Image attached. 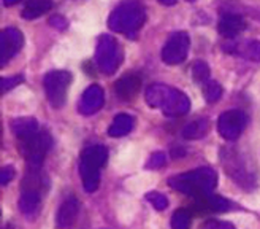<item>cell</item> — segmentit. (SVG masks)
<instances>
[{"mask_svg":"<svg viewBox=\"0 0 260 229\" xmlns=\"http://www.w3.org/2000/svg\"><path fill=\"white\" fill-rule=\"evenodd\" d=\"M146 21V10L138 0H124L116 7L108 18L110 29L116 34L132 35L141 29Z\"/></svg>","mask_w":260,"mask_h":229,"instance_id":"obj_1","label":"cell"},{"mask_svg":"<svg viewBox=\"0 0 260 229\" xmlns=\"http://www.w3.org/2000/svg\"><path fill=\"white\" fill-rule=\"evenodd\" d=\"M217 185V174L211 167H199L168 178V186L184 194H211Z\"/></svg>","mask_w":260,"mask_h":229,"instance_id":"obj_2","label":"cell"},{"mask_svg":"<svg viewBox=\"0 0 260 229\" xmlns=\"http://www.w3.org/2000/svg\"><path fill=\"white\" fill-rule=\"evenodd\" d=\"M122 62V51L111 35H100L95 48V64L102 73L113 75Z\"/></svg>","mask_w":260,"mask_h":229,"instance_id":"obj_3","label":"cell"},{"mask_svg":"<svg viewBox=\"0 0 260 229\" xmlns=\"http://www.w3.org/2000/svg\"><path fill=\"white\" fill-rule=\"evenodd\" d=\"M72 83V73L67 70H54L45 75L43 88L45 94L53 108H62L67 100V91Z\"/></svg>","mask_w":260,"mask_h":229,"instance_id":"obj_4","label":"cell"},{"mask_svg":"<svg viewBox=\"0 0 260 229\" xmlns=\"http://www.w3.org/2000/svg\"><path fill=\"white\" fill-rule=\"evenodd\" d=\"M51 147H53V138L43 131H38L29 138L19 140V150L29 164H42Z\"/></svg>","mask_w":260,"mask_h":229,"instance_id":"obj_5","label":"cell"},{"mask_svg":"<svg viewBox=\"0 0 260 229\" xmlns=\"http://www.w3.org/2000/svg\"><path fill=\"white\" fill-rule=\"evenodd\" d=\"M189 46H190V38L186 32L178 31L172 34L162 48V61L168 64V66H178V64L186 61Z\"/></svg>","mask_w":260,"mask_h":229,"instance_id":"obj_6","label":"cell"},{"mask_svg":"<svg viewBox=\"0 0 260 229\" xmlns=\"http://www.w3.org/2000/svg\"><path fill=\"white\" fill-rule=\"evenodd\" d=\"M246 124H248V117H246V113H243L240 110H229L219 117L217 131H219L220 137L233 142V140H237L241 135Z\"/></svg>","mask_w":260,"mask_h":229,"instance_id":"obj_7","label":"cell"},{"mask_svg":"<svg viewBox=\"0 0 260 229\" xmlns=\"http://www.w3.org/2000/svg\"><path fill=\"white\" fill-rule=\"evenodd\" d=\"M24 38L16 27H7L0 34V66H7L11 58H15L22 48Z\"/></svg>","mask_w":260,"mask_h":229,"instance_id":"obj_8","label":"cell"},{"mask_svg":"<svg viewBox=\"0 0 260 229\" xmlns=\"http://www.w3.org/2000/svg\"><path fill=\"white\" fill-rule=\"evenodd\" d=\"M224 164H225V169L233 182H237L238 185H241L244 188H251V180H254V177L251 175V172H248L243 159L237 155V151L229 153V150H225Z\"/></svg>","mask_w":260,"mask_h":229,"instance_id":"obj_9","label":"cell"},{"mask_svg":"<svg viewBox=\"0 0 260 229\" xmlns=\"http://www.w3.org/2000/svg\"><path fill=\"white\" fill-rule=\"evenodd\" d=\"M189 108H190L189 97L183 91H179V89L170 88L160 110L167 117H181V114H186Z\"/></svg>","mask_w":260,"mask_h":229,"instance_id":"obj_10","label":"cell"},{"mask_svg":"<svg viewBox=\"0 0 260 229\" xmlns=\"http://www.w3.org/2000/svg\"><path fill=\"white\" fill-rule=\"evenodd\" d=\"M103 102H105L103 89L99 84H90L83 93L80 104H78V110L84 117H90V114L97 113L103 107Z\"/></svg>","mask_w":260,"mask_h":229,"instance_id":"obj_11","label":"cell"},{"mask_svg":"<svg viewBox=\"0 0 260 229\" xmlns=\"http://www.w3.org/2000/svg\"><path fill=\"white\" fill-rule=\"evenodd\" d=\"M78 212H80V201H78L75 196H70L65 199L56 213L57 229H67L69 226H72L76 220Z\"/></svg>","mask_w":260,"mask_h":229,"instance_id":"obj_12","label":"cell"},{"mask_svg":"<svg viewBox=\"0 0 260 229\" xmlns=\"http://www.w3.org/2000/svg\"><path fill=\"white\" fill-rule=\"evenodd\" d=\"M141 88V78L135 73H127L114 84L116 96L122 100H132Z\"/></svg>","mask_w":260,"mask_h":229,"instance_id":"obj_13","label":"cell"},{"mask_svg":"<svg viewBox=\"0 0 260 229\" xmlns=\"http://www.w3.org/2000/svg\"><path fill=\"white\" fill-rule=\"evenodd\" d=\"M244 29H246V21L240 15H233V13H229V15L220 16L219 24H217L219 34L222 37H225V38L237 37Z\"/></svg>","mask_w":260,"mask_h":229,"instance_id":"obj_14","label":"cell"},{"mask_svg":"<svg viewBox=\"0 0 260 229\" xmlns=\"http://www.w3.org/2000/svg\"><path fill=\"white\" fill-rule=\"evenodd\" d=\"M42 196L40 191L35 189H24L19 197V210L27 216V218H35V215L40 212Z\"/></svg>","mask_w":260,"mask_h":229,"instance_id":"obj_15","label":"cell"},{"mask_svg":"<svg viewBox=\"0 0 260 229\" xmlns=\"http://www.w3.org/2000/svg\"><path fill=\"white\" fill-rule=\"evenodd\" d=\"M46 175L42 170V164H29L27 174L22 182V189H35L42 191L46 186Z\"/></svg>","mask_w":260,"mask_h":229,"instance_id":"obj_16","label":"cell"},{"mask_svg":"<svg viewBox=\"0 0 260 229\" xmlns=\"http://www.w3.org/2000/svg\"><path fill=\"white\" fill-rule=\"evenodd\" d=\"M11 131L19 140L29 138L38 132V121L32 117L16 118L11 121Z\"/></svg>","mask_w":260,"mask_h":229,"instance_id":"obj_17","label":"cell"},{"mask_svg":"<svg viewBox=\"0 0 260 229\" xmlns=\"http://www.w3.org/2000/svg\"><path fill=\"white\" fill-rule=\"evenodd\" d=\"M80 175L86 193H95L100 185V169L94 167V165L80 162Z\"/></svg>","mask_w":260,"mask_h":229,"instance_id":"obj_18","label":"cell"},{"mask_svg":"<svg viewBox=\"0 0 260 229\" xmlns=\"http://www.w3.org/2000/svg\"><path fill=\"white\" fill-rule=\"evenodd\" d=\"M108 159V150L102 145H92V147H87L83 153H81V158L80 162L89 164V165H94V167H102L105 165Z\"/></svg>","mask_w":260,"mask_h":229,"instance_id":"obj_19","label":"cell"},{"mask_svg":"<svg viewBox=\"0 0 260 229\" xmlns=\"http://www.w3.org/2000/svg\"><path fill=\"white\" fill-rule=\"evenodd\" d=\"M168 89H170V86H167L164 83H152L151 86H148L145 93L146 104L152 108H162L164 100L168 94Z\"/></svg>","mask_w":260,"mask_h":229,"instance_id":"obj_20","label":"cell"},{"mask_svg":"<svg viewBox=\"0 0 260 229\" xmlns=\"http://www.w3.org/2000/svg\"><path fill=\"white\" fill-rule=\"evenodd\" d=\"M134 127V118L127 113L116 114L111 126L108 127V135L110 137H122L127 135Z\"/></svg>","mask_w":260,"mask_h":229,"instance_id":"obj_21","label":"cell"},{"mask_svg":"<svg viewBox=\"0 0 260 229\" xmlns=\"http://www.w3.org/2000/svg\"><path fill=\"white\" fill-rule=\"evenodd\" d=\"M53 8V2L51 0H27L24 10H22V18L24 19H37L43 16Z\"/></svg>","mask_w":260,"mask_h":229,"instance_id":"obj_22","label":"cell"},{"mask_svg":"<svg viewBox=\"0 0 260 229\" xmlns=\"http://www.w3.org/2000/svg\"><path fill=\"white\" fill-rule=\"evenodd\" d=\"M210 131V121L206 118H199L193 120L192 123H189L184 129H183V137L187 140H199L202 137H205Z\"/></svg>","mask_w":260,"mask_h":229,"instance_id":"obj_23","label":"cell"},{"mask_svg":"<svg viewBox=\"0 0 260 229\" xmlns=\"http://www.w3.org/2000/svg\"><path fill=\"white\" fill-rule=\"evenodd\" d=\"M210 67H208V64L205 61H197L193 62L192 66V76H193V81L199 83V84H205L210 81Z\"/></svg>","mask_w":260,"mask_h":229,"instance_id":"obj_24","label":"cell"},{"mask_svg":"<svg viewBox=\"0 0 260 229\" xmlns=\"http://www.w3.org/2000/svg\"><path fill=\"white\" fill-rule=\"evenodd\" d=\"M192 215L186 209H178L172 216V229H190Z\"/></svg>","mask_w":260,"mask_h":229,"instance_id":"obj_25","label":"cell"},{"mask_svg":"<svg viewBox=\"0 0 260 229\" xmlns=\"http://www.w3.org/2000/svg\"><path fill=\"white\" fill-rule=\"evenodd\" d=\"M238 53L249 61L260 62V40L246 42L244 45H241L238 48Z\"/></svg>","mask_w":260,"mask_h":229,"instance_id":"obj_26","label":"cell"},{"mask_svg":"<svg viewBox=\"0 0 260 229\" xmlns=\"http://www.w3.org/2000/svg\"><path fill=\"white\" fill-rule=\"evenodd\" d=\"M220 96H222V86H220L217 81L210 80L208 83L203 84V97L208 104H214V102H217L220 99Z\"/></svg>","mask_w":260,"mask_h":229,"instance_id":"obj_27","label":"cell"},{"mask_svg":"<svg viewBox=\"0 0 260 229\" xmlns=\"http://www.w3.org/2000/svg\"><path fill=\"white\" fill-rule=\"evenodd\" d=\"M145 197H146V201L151 204V206L155 210H159V212H162V210H165L168 207V199L164 194L157 193V191H151V193H148Z\"/></svg>","mask_w":260,"mask_h":229,"instance_id":"obj_28","label":"cell"},{"mask_svg":"<svg viewBox=\"0 0 260 229\" xmlns=\"http://www.w3.org/2000/svg\"><path fill=\"white\" fill-rule=\"evenodd\" d=\"M208 204H210V207L213 210H217V212H227L232 207V202L220 196H210L208 197Z\"/></svg>","mask_w":260,"mask_h":229,"instance_id":"obj_29","label":"cell"},{"mask_svg":"<svg viewBox=\"0 0 260 229\" xmlns=\"http://www.w3.org/2000/svg\"><path fill=\"white\" fill-rule=\"evenodd\" d=\"M22 81H24L22 75H15V76H8V78H2L0 80V89H2V93H7V91H10V89L21 84Z\"/></svg>","mask_w":260,"mask_h":229,"instance_id":"obj_30","label":"cell"},{"mask_svg":"<svg viewBox=\"0 0 260 229\" xmlns=\"http://www.w3.org/2000/svg\"><path fill=\"white\" fill-rule=\"evenodd\" d=\"M165 155L162 151H155L151 155L149 161L146 162V169H159V167H164L165 165Z\"/></svg>","mask_w":260,"mask_h":229,"instance_id":"obj_31","label":"cell"},{"mask_svg":"<svg viewBox=\"0 0 260 229\" xmlns=\"http://www.w3.org/2000/svg\"><path fill=\"white\" fill-rule=\"evenodd\" d=\"M199 229H235L232 223L229 221H217V220H210L203 223Z\"/></svg>","mask_w":260,"mask_h":229,"instance_id":"obj_32","label":"cell"},{"mask_svg":"<svg viewBox=\"0 0 260 229\" xmlns=\"http://www.w3.org/2000/svg\"><path fill=\"white\" fill-rule=\"evenodd\" d=\"M13 178H15V169H13L11 165H5V167H2V170H0V183L7 185L13 180Z\"/></svg>","mask_w":260,"mask_h":229,"instance_id":"obj_33","label":"cell"},{"mask_svg":"<svg viewBox=\"0 0 260 229\" xmlns=\"http://www.w3.org/2000/svg\"><path fill=\"white\" fill-rule=\"evenodd\" d=\"M49 24L53 25L54 29H57V31H63V29H67V25H69L67 19L62 18V16H53V18H49Z\"/></svg>","mask_w":260,"mask_h":229,"instance_id":"obj_34","label":"cell"},{"mask_svg":"<svg viewBox=\"0 0 260 229\" xmlns=\"http://www.w3.org/2000/svg\"><path fill=\"white\" fill-rule=\"evenodd\" d=\"M18 2H21V0H4V5L11 7V5H16Z\"/></svg>","mask_w":260,"mask_h":229,"instance_id":"obj_35","label":"cell"},{"mask_svg":"<svg viewBox=\"0 0 260 229\" xmlns=\"http://www.w3.org/2000/svg\"><path fill=\"white\" fill-rule=\"evenodd\" d=\"M159 4H162V5H175L176 0H159Z\"/></svg>","mask_w":260,"mask_h":229,"instance_id":"obj_36","label":"cell"},{"mask_svg":"<svg viewBox=\"0 0 260 229\" xmlns=\"http://www.w3.org/2000/svg\"><path fill=\"white\" fill-rule=\"evenodd\" d=\"M186 2H190L192 4V2H195V0H186Z\"/></svg>","mask_w":260,"mask_h":229,"instance_id":"obj_37","label":"cell"}]
</instances>
